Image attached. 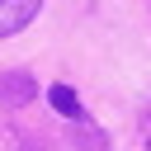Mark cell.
I'll return each instance as SVG.
<instances>
[{"instance_id": "cell-1", "label": "cell", "mask_w": 151, "mask_h": 151, "mask_svg": "<svg viewBox=\"0 0 151 151\" xmlns=\"http://www.w3.org/2000/svg\"><path fill=\"white\" fill-rule=\"evenodd\" d=\"M42 0H0V38H14L19 28H28L38 19Z\"/></svg>"}, {"instance_id": "cell-2", "label": "cell", "mask_w": 151, "mask_h": 151, "mask_svg": "<svg viewBox=\"0 0 151 151\" xmlns=\"http://www.w3.org/2000/svg\"><path fill=\"white\" fill-rule=\"evenodd\" d=\"M0 99H5L9 109H19V104H28V99H33V80H28L24 71H14V76H5V80H0Z\"/></svg>"}, {"instance_id": "cell-3", "label": "cell", "mask_w": 151, "mask_h": 151, "mask_svg": "<svg viewBox=\"0 0 151 151\" xmlns=\"http://www.w3.org/2000/svg\"><path fill=\"white\" fill-rule=\"evenodd\" d=\"M47 99H52V109H57L61 118H80V94H76L71 85H52Z\"/></svg>"}]
</instances>
